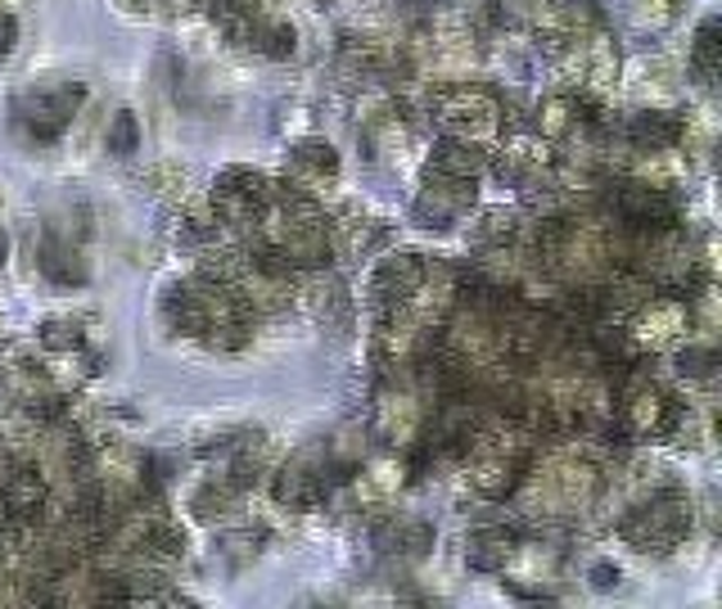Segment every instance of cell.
<instances>
[{
    "instance_id": "obj_1",
    "label": "cell",
    "mask_w": 722,
    "mask_h": 609,
    "mask_svg": "<svg viewBox=\"0 0 722 609\" xmlns=\"http://www.w3.org/2000/svg\"><path fill=\"white\" fill-rule=\"evenodd\" d=\"M687 524H691V501L687 497H650L628 514L623 537H628L633 546H642V551H668V546L682 542Z\"/></svg>"
},
{
    "instance_id": "obj_2",
    "label": "cell",
    "mask_w": 722,
    "mask_h": 609,
    "mask_svg": "<svg viewBox=\"0 0 722 609\" xmlns=\"http://www.w3.org/2000/svg\"><path fill=\"white\" fill-rule=\"evenodd\" d=\"M443 122L465 140H488L497 131V100H488L484 90H456L443 109Z\"/></svg>"
},
{
    "instance_id": "obj_3",
    "label": "cell",
    "mask_w": 722,
    "mask_h": 609,
    "mask_svg": "<svg viewBox=\"0 0 722 609\" xmlns=\"http://www.w3.org/2000/svg\"><path fill=\"white\" fill-rule=\"evenodd\" d=\"M618 217L628 226H637V230H659V226H668L672 208H668V199L659 191H650V185H623L618 191Z\"/></svg>"
},
{
    "instance_id": "obj_4",
    "label": "cell",
    "mask_w": 722,
    "mask_h": 609,
    "mask_svg": "<svg viewBox=\"0 0 722 609\" xmlns=\"http://www.w3.org/2000/svg\"><path fill=\"white\" fill-rule=\"evenodd\" d=\"M628 425L637 434H664L672 425V402L659 389H637L628 398Z\"/></svg>"
},
{
    "instance_id": "obj_5",
    "label": "cell",
    "mask_w": 722,
    "mask_h": 609,
    "mask_svg": "<svg viewBox=\"0 0 722 609\" xmlns=\"http://www.w3.org/2000/svg\"><path fill=\"white\" fill-rule=\"evenodd\" d=\"M510 546H515V537L506 533V529H484V533H474L470 537V565L474 569H502L506 559H510Z\"/></svg>"
},
{
    "instance_id": "obj_6",
    "label": "cell",
    "mask_w": 722,
    "mask_h": 609,
    "mask_svg": "<svg viewBox=\"0 0 722 609\" xmlns=\"http://www.w3.org/2000/svg\"><path fill=\"white\" fill-rule=\"evenodd\" d=\"M678 135H682V122L659 113V109H650L633 122V140L642 150H668V145H678Z\"/></svg>"
},
{
    "instance_id": "obj_7",
    "label": "cell",
    "mask_w": 722,
    "mask_h": 609,
    "mask_svg": "<svg viewBox=\"0 0 722 609\" xmlns=\"http://www.w3.org/2000/svg\"><path fill=\"white\" fill-rule=\"evenodd\" d=\"M131 145H136V122L122 113V118L114 122V150H118V154H127Z\"/></svg>"
},
{
    "instance_id": "obj_8",
    "label": "cell",
    "mask_w": 722,
    "mask_h": 609,
    "mask_svg": "<svg viewBox=\"0 0 722 609\" xmlns=\"http://www.w3.org/2000/svg\"><path fill=\"white\" fill-rule=\"evenodd\" d=\"M10 41H14V23L0 19V51H10Z\"/></svg>"
},
{
    "instance_id": "obj_9",
    "label": "cell",
    "mask_w": 722,
    "mask_h": 609,
    "mask_svg": "<svg viewBox=\"0 0 722 609\" xmlns=\"http://www.w3.org/2000/svg\"><path fill=\"white\" fill-rule=\"evenodd\" d=\"M0 258H6V240H0Z\"/></svg>"
}]
</instances>
